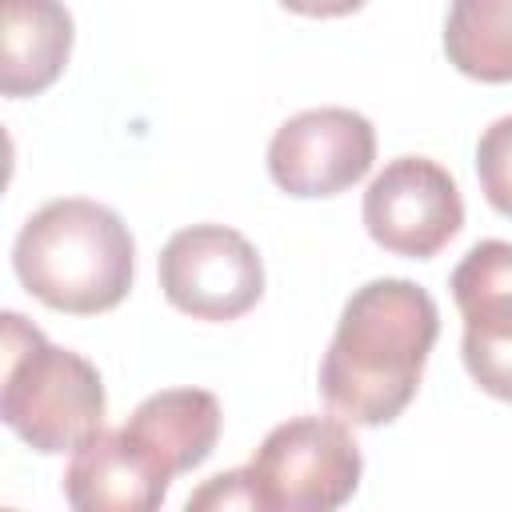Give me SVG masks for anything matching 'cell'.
Returning <instances> with one entry per match:
<instances>
[{
  "label": "cell",
  "instance_id": "1",
  "mask_svg": "<svg viewBox=\"0 0 512 512\" xmlns=\"http://www.w3.org/2000/svg\"><path fill=\"white\" fill-rule=\"evenodd\" d=\"M440 308L428 288L384 276L356 288L320 360V396L344 424H392L416 396Z\"/></svg>",
  "mask_w": 512,
  "mask_h": 512
},
{
  "label": "cell",
  "instance_id": "2",
  "mask_svg": "<svg viewBox=\"0 0 512 512\" xmlns=\"http://www.w3.org/2000/svg\"><path fill=\"white\" fill-rule=\"evenodd\" d=\"M12 268L40 304L68 316H96L128 296L136 244L112 208L68 196L24 220L12 244Z\"/></svg>",
  "mask_w": 512,
  "mask_h": 512
},
{
  "label": "cell",
  "instance_id": "3",
  "mask_svg": "<svg viewBox=\"0 0 512 512\" xmlns=\"http://www.w3.org/2000/svg\"><path fill=\"white\" fill-rule=\"evenodd\" d=\"M104 384L100 372L44 340L20 312H4V384L0 420L36 452L60 456L104 432Z\"/></svg>",
  "mask_w": 512,
  "mask_h": 512
},
{
  "label": "cell",
  "instance_id": "4",
  "mask_svg": "<svg viewBox=\"0 0 512 512\" xmlns=\"http://www.w3.org/2000/svg\"><path fill=\"white\" fill-rule=\"evenodd\" d=\"M260 512H332L360 488V448L336 416H296L276 424L248 460Z\"/></svg>",
  "mask_w": 512,
  "mask_h": 512
},
{
  "label": "cell",
  "instance_id": "5",
  "mask_svg": "<svg viewBox=\"0 0 512 512\" xmlns=\"http://www.w3.org/2000/svg\"><path fill=\"white\" fill-rule=\"evenodd\" d=\"M160 292L192 320H236L264 296V264L236 228L192 224L160 248Z\"/></svg>",
  "mask_w": 512,
  "mask_h": 512
},
{
  "label": "cell",
  "instance_id": "6",
  "mask_svg": "<svg viewBox=\"0 0 512 512\" xmlns=\"http://www.w3.org/2000/svg\"><path fill=\"white\" fill-rule=\"evenodd\" d=\"M364 228L392 256H436L464 228V200L452 172L428 156L388 160L364 192Z\"/></svg>",
  "mask_w": 512,
  "mask_h": 512
},
{
  "label": "cell",
  "instance_id": "7",
  "mask_svg": "<svg viewBox=\"0 0 512 512\" xmlns=\"http://www.w3.org/2000/svg\"><path fill=\"white\" fill-rule=\"evenodd\" d=\"M376 160V132L352 108H308L284 120L268 144V176L280 192L316 200L364 180Z\"/></svg>",
  "mask_w": 512,
  "mask_h": 512
},
{
  "label": "cell",
  "instance_id": "8",
  "mask_svg": "<svg viewBox=\"0 0 512 512\" xmlns=\"http://www.w3.org/2000/svg\"><path fill=\"white\" fill-rule=\"evenodd\" d=\"M452 300L464 316L460 356L468 376L512 404V240H480L452 272Z\"/></svg>",
  "mask_w": 512,
  "mask_h": 512
},
{
  "label": "cell",
  "instance_id": "9",
  "mask_svg": "<svg viewBox=\"0 0 512 512\" xmlns=\"http://www.w3.org/2000/svg\"><path fill=\"white\" fill-rule=\"evenodd\" d=\"M172 476L124 428L96 432L64 468V496L80 512H152L164 504Z\"/></svg>",
  "mask_w": 512,
  "mask_h": 512
},
{
  "label": "cell",
  "instance_id": "10",
  "mask_svg": "<svg viewBox=\"0 0 512 512\" xmlns=\"http://www.w3.org/2000/svg\"><path fill=\"white\" fill-rule=\"evenodd\" d=\"M0 92L12 100L52 88L72 56V16L60 0H0Z\"/></svg>",
  "mask_w": 512,
  "mask_h": 512
},
{
  "label": "cell",
  "instance_id": "11",
  "mask_svg": "<svg viewBox=\"0 0 512 512\" xmlns=\"http://www.w3.org/2000/svg\"><path fill=\"white\" fill-rule=\"evenodd\" d=\"M220 424H224V412L212 392L168 388V392L140 400L124 424V432L136 444H144L160 460V468L176 480L212 456V448L220 440Z\"/></svg>",
  "mask_w": 512,
  "mask_h": 512
},
{
  "label": "cell",
  "instance_id": "12",
  "mask_svg": "<svg viewBox=\"0 0 512 512\" xmlns=\"http://www.w3.org/2000/svg\"><path fill=\"white\" fill-rule=\"evenodd\" d=\"M448 64L480 84L512 80V0H452L444 20Z\"/></svg>",
  "mask_w": 512,
  "mask_h": 512
},
{
  "label": "cell",
  "instance_id": "13",
  "mask_svg": "<svg viewBox=\"0 0 512 512\" xmlns=\"http://www.w3.org/2000/svg\"><path fill=\"white\" fill-rule=\"evenodd\" d=\"M476 176L484 200L500 216H512V116H500L484 128L476 144Z\"/></svg>",
  "mask_w": 512,
  "mask_h": 512
},
{
  "label": "cell",
  "instance_id": "14",
  "mask_svg": "<svg viewBox=\"0 0 512 512\" xmlns=\"http://www.w3.org/2000/svg\"><path fill=\"white\" fill-rule=\"evenodd\" d=\"M220 512V508H260V496H256V484H252V472L248 468H232V472H220L212 476L204 488H196L188 496V512Z\"/></svg>",
  "mask_w": 512,
  "mask_h": 512
},
{
  "label": "cell",
  "instance_id": "15",
  "mask_svg": "<svg viewBox=\"0 0 512 512\" xmlns=\"http://www.w3.org/2000/svg\"><path fill=\"white\" fill-rule=\"evenodd\" d=\"M280 4L296 16H348L364 8V0H280Z\"/></svg>",
  "mask_w": 512,
  "mask_h": 512
}]
</instances>
